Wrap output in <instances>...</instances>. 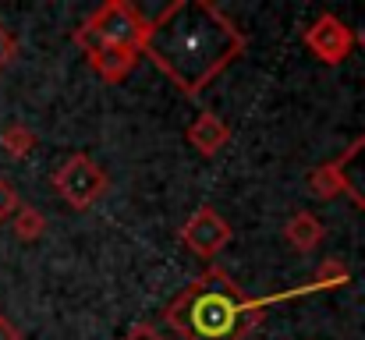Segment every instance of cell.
I'll return each mask as SVG.
<instances>
[{
  "label": "cell",
  "mask_w": 365,
  "mask_h": 340,
  "mask_svg": "<svg viewBox=\"0 0 365 340\" xmlns=\"http://www.w3.org/2000/svg\"><path fill=\"white\" fill-rule=\"evenodd\" d=\"M248 46L238 21L210 0H178L149 18L142 57L185 96H202Z\"/></svg>",
  "instance_id": "obj_1"
},
{
  "label": "cell",
  "mask_w": 365,
  "mask_h": 340,
  "mask_svg": "<svg viewBox=\"0 0 365 340\" xmlns=\"http://www.w3.org/2000/svg\"><path fill=\"white\" fill-rule=\"evenodd\" d=\"M316 291L319 287L309 280L284 294L248 298L231 280V273H224L220 266H210L188 287H181V294L163 309V319L185 340H248L255 334V326L262 323L266 309L291 302L298 294H316Z\"/></svg>",
  "instance_id": "obj_2"
},
{
  "label": "cell",
  "mask_w": 365,
  "mask_h": 340,
  "mask_svg": "<svg viewBox=\"0 0 365 340\" xmlns=\"http://www.w3.org/2000/svg\"><path fill=\"white\" fill-rule=\"evenodd\" d=\"M145 29H149V18L135 4H128V0H107V4H100L75 29V43L78 46H103V50H118V53L142 57Z\"/></svg>",
  "instance_id": "obj_3"
},
{
  "label": "cell",
  "mask_w": 365,
  "mask_h": 340,
  "mask_svg": "<svg viewBox=\"0 0 365 340\" xmlns=\"http://www.w3.org/2000/svg\"><path fill=\"white\" fill-rule=\"evenodd\" d=\"M53 192L64 199V206H71L75 213H86L93 210L107 192H110V177L107 170L89 156V153H75L68 156L57 170H53Z\"/></svg>",
  "instance_id": "obj_4"
},
{
  "label": "cell",
  "mask_w": 365,
  "mask_h": 340,
  "mask_svg": "<svg viewBox=\"0 0 365 340\" xmlns=\"http://www.w3.org/2000/svg\"><path fill=\"white\" fill-rule=\"evenodd\" d=\"M302 43H305V50H309L319 64H344V61L355 53V46L362 43V36H359L344 18L323 11V14H316V18L309 21V29L302 32Z\"/></svg>",
  "instance_id": "obj_5"
},
{
  "label": "cell",
  "mask_w": 365,
  "mask_h": 340,
  "mask_svg": "<svg viewBox=\"0 0 365 340\" xmlns=\"http://www.w3.org/2000/svg\"><path fill=\"white\" fill-rule=\"evenodd\" d=\"M231 237H235V227L231 220L224 217V213H217L213 206H199L185 227L178 230V241L192 252V255H199V259H217L227 244H231Z\"/></svg>",
  "instance_id": "obj_6"
},
{
  "label": "cell",
  "mask_w": 365,
  "mask_h": 340,
  "mask_svg": "<svg viewBox=\"0 0 365 340\" xmlns=\"http://www.w3.org/2000/svg\"><path fill=\"white\" fill-rule=\"evenodd\" d=\"M185 138L192 142V149L199 153V156H217L227 142H231V124L220 117V113H199L192 124H188V131H185Z\"/></svg>",
  "instance_id": "obj_7"
},
{
  "label": "cell",
  "mask_w": 365,
  "mask_h": 340,
  "mask_svg": "<svg viewBox=\"0 0 365 340\" xmlns=\"http://www.w3.org/2000/svg\"><path fill=\"white\" fill-rule=\"evenodd\" d=\"M323 237H327V227H323V220H319L312 210H298V213L284 224V241H287L294 252H302V255L316 252V248L323 244Z\"/></svg>",
  "instance_id": "obj_8"
},
{
  "label": "cell",
  "mask_w": 365,
  "mask_h": 340,
  "mask_svg": "<svg viewBox=\"0 0 365 340\" xmlns=\"http://www.w3.org/2000/svg\"><path fill=\"white\" fill-rule=\"evenodd\" d=\"M82 53H86L89 68H93L103 82H110V86L124 82V78L135 71V64H138V57L118 53V50H103V46H82Z\"/></svg>",
  "instance_id": "obj_9"
},
{
  "label": "cell",
  "mask_w": 365,
  "mask_h": 340,
  "mask_svg": "<svg viewBox=\"0 0 365 340\" xmlns=\"http://www.w3.org/2000/svg\"><path fill=\"white\" fill-rule=\"evenodd\" d=\"M309 188H312L319 199H341V195H348V177H344V170L330 160V163H319V167L309 174Z\"/></svg>",
  "instance_id": "obj_10"
},
{
  "label": "cell",
  "mask_w": 365,
  "mask_h": 340,
  "mask_svg": "<svg viewBox=\"0 0 365 340\" xmlns=\"http://www.w3.org/2000/svg\"><path fill=\"white\" fill-rule=\"evenodd\" d=\"M36 145H39V135H36L29 124H21V120H14V124H7V128L0 131V149H4L11 160H25V156H32Z\"/></svg>",
  "instance_id": "obj_11"
},
{
  "label": "cell",
  "mask_w": 365,
  "mask_h": 340,
  "mask_svg": "<svg viewBox=\"0 0 365 340\" xmlns=\"http://www.w3.org/2000/svg\"><path fill=\"white\" fill-rule=\"evenodd\" d=\"M11 230H14L18 241L32 244V241H39V237L46 234V217H43L36 206H21V210L11 217Z\"/></svg>",
  "instance_id": "obj_12"
},
{
  "label": "cell",
  "mask_w": 365,
  "mask_h": 340,
  "mask_svg": "<svg viewBox=\"0 0 365 340\" xmlns=\"http://www.w3.org/2000/svg\"><path fill=\"white\" fill-rule=\"evenodd\" d=\"M312 284H316L319 291H337V287L351 284V269H348L341 259H323L319 269L312 273Z\"/></svg>",
  "instance_id": "obj_13"
},
{
  "label": "cell",
  "mask_w": 365,
  "mask_h": 340,
  "mask_svg": "<svg viewBox=\"0 0 365 340\" xmlns=\"http://www.w3.org/2000/svg\"><path fill=\"white\" fill-rule=\"evenodd\" d=\"M21 206H25V202L18 199V192H14V188H11L4 177H0V224H4V220H11V217H14Z\"/></svg>",
  "instance_id": "obj_14"
},
{
  "label": "cell",
  "mask_w": 365,
  "mask_h": 340,
  "mask_svg": "<svg viewBox=\"0 0 365 340\" xmlns=\"http://www.w3.org/2000/svg\"><path fill=\"white\" fill-rule=\"evenodd\" d=\"M14 57H18V39H14V32L0 21V71H7Z\"/></svg>",
  "instance_id": "obj_15"
},
{
  "label": "cell",
  "mask_w": 365,
  "mask_h": 340,
  "mask_svg": "<svg viewBox=\"0 0 365 340\" xmlns=\"http://www.w3.org/2000/svg\"><path fill=\"white\" fill-rule=\"evenodd\" d=\"M124 340H170L167 334H160L153 323H135L128 334H124Z\"/></svg>",
  "instance_id": "obj_16"
},
{
  "label": "cell",
  "mask_w": 365,
  "mask_h": 340,
  "mask_svg": "<svg viewBox=\"0 0 365 340\" xmlns=\"http://www.w3.org/2000/svg\"><path fill=\"white\" fill-rule=\"evenodd\" d=\"M0 340H21V330L7 316H0Z\"/></svg>",
  "instance_id": "obj_17"
}]
</instances>
